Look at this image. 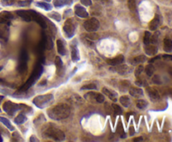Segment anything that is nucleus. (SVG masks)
I'll list each match as a JSON object with an SVG mask.
<instances>
[{
  "mask_svg": "<svg viewBox=\"0 0 172 142\" xmlns=\"http://www.w3.org/2000/svg\"><path fill=\"white\" fill-rule=\"evenodd\" d=\"M71 114L70 107L65 104H59L55 106L52 107L47 111L48 116L55 120H62L66 119Z\"/></svg>",
  "mask_w": 172,
  "mask_h": 142,
  "instance_id": "obj_1",
  "label": "nucleus"
},
{
  "mask_svg": "<svg viewBox=\"0 0 172 142\" xmlns=\"http://www.w3.org/2000/svg\"><path fill=\"white\" fill-rule=\"evenodd\" d=\"M42 73L43 66L40 65V64H38V65H36L35 69H34V72H33V74H31V76L29 77L28 81L24 84V85L23 87H21V89H20V91H19V92H24V91H27L28 89H29V88L32 86L33 84L36 83V80L40 77V75L42 74Z\"/></svg>",
  "mask_w": 172,
  "mask_h": 142,
  "instance_id": "obj_2",
  "label": "nucleus"
},
{
  "mask_svg": "<svg viewBox=\"0 0 172 142\" xmlns=\"http://www.w3.org/2000/svg\"><path fill=\"white\" fill-rule=\"evenodd\" d=\"M45 136L48 138L53 139L56 141H62L65 139V134L58 128H55L53 126H50L45 131Z\"/></svg>",
  "mask_w": 172,
  "mask_h": 142,
  "instance_id": "obj_3",
  "label": "nucleus"
},
{
  "mask_svg": "<svg viewBox=\"0 0 172 142\" xmlns=\"http://www.w3.org/2000/svg\"><path fill=\"white\" fill-rule=\"evenodd\" d=\"M53 98H54V96L52 94H41L39 96H36L33 100V103L39 109H43L51 102L53 100Z\"/></svg>",
  "mask_w": 172,
  "mask_h": 142,
  "instance_id": "obj_4",
  "label": "nucleus"
},
{
  "mask_svg": "<svg viewBox=\"0 0 172 142\" xmlns=\"http://www.w3.org/2000/svg\"><path fill=\"white\" fill-rule=\"evenodd\" d=\"M76 29H77V23L72 19L66 20L63 26V31L68 39H71L74 36L75 33H76Z\"/></svg>",
  "mask_w": 172,
  "mask_h": 142,
  "instance_id": "obj_5",
  "label": "nucleus"
},
{
  "mask_svg": "<svg viewBox=\"0 0 172 142\" xmlns=\"http://www.w3.org/2000/svg\"><path fill=\"white\" fill-rule=\"evenodd\" d=\"M3 109L9 115L12 116L16 113L17 111L21 110V105H20V104H15L11 102V101H6L5 103L3 104Z\"/></svg>",
  "mask_w": 172,
  "mask_h": 142,
  "instance_id": "obj_6",
  "label": "nucleus"
},
{
  "mask_svg": "<svg viewBox=\"0 0 172 142\" xmlns=\"http://www.w3.org/2000/svg\"><path fill=\"white\" fill-rule=\"evenodd\" d=\"M84 98L87 100H88L91 103H103L105 100V97L103 94L100 93H96V92H88L87 94H85Z\"/></svg>",
  "mask_w": 172,
  "mask_h": 142,
  "instance_id": "obj_7",
  "label": "nucleus"
},
{
  "mask_svg": "<svg viewBox=\"0 0 172 142\" xmlns=\"http://www.w3.org/2000/svg\"><path fill=\"white\" fill-rule=\"evenodd\" d=\"M83 27L86 29V31H88V32H96L100 27V23L97 19L92 18L87 21H85L83 23Z\"/></svg>",
  "mask_w": 172,
  "mask_h": 142,
  "instance_id": "obj_8",
  "label": "nucleus"
},
{
  "mask_svg": "<svg viewBox=\"0 0 172 142\" xmlns=\"http://www.w3.org/2000/svg\"><path fill=\"white\" fill-rule=\"evenodd\" d=\"M27 61H28V54L25 49H23L20 53V62L18 65V71L23 74L27 70Z\"/></svg>",
  "mask_w": 172,
  "mask_h": 142,
  "instance_id": "obj_9",
  "label": "nucleus"
},
{
  "mask_svg": "<svg viewBox=\"0 0 172 142\" xmlns=\"http://www.w3.org/2000/svg\"><path fill=\"white\" fill-rule=\"evenodd\" d=\"M74 12L77 16H78L79 18H81V19H86V18H88V16H89L87 9H85L84 7L81 6L79 4H77L75 6Z\"/></svg>",
  "mask_w": 172,
  "mask_h": 142,
  "instance_id": "obj_10",
  "label": "nucleus"
},
{
  "mask_svg": "<svg viewBox=\"0 0 172 142\" xmlns=\"http://www.w3.org/2000/svg\"><path fill=\"white\" fill-rule=\"evenodd\" d=\"M146 91H147V94L149 95V99L154 101V102H156V101H158L159 100V94L158 91H156L155 88L153 87H148L146 89Z\"/></svg>",
  "mask_w": 172,
  "mask_h": 142,
  "instance_id": "obj_11",
  "label": "nucleus"
},
{
  "mask_svg": "<svg viewBox=\"0 0 172 142\" xmlns=\"http://www.w3.org/2000/svg\"><path fill=\"white\" fill-rule=\"evenodd\" d=\"M13 19V15L9 12H3L0 13V24H9L10 23V20Z\"/></svg>",
  "mask_w": 172,
  "mask_h": 142,
  "instance_id": "obj_12",
  "label": "nucleus"
},
{
  "mask_svg": "<svg viewBox=\"0 0 172 142\" xmlns=\"http://www.w3.org/2000/svg\"><path fill=\"white\" fill-rule=\"evenodd\" d=\"M55 67H56V74L60 75V76H62V74L64 73L65 69H64V65H63V62H62V59L60 58L59 56L55 57Z\"/></svg>",
  "mask_w": 172,
  "mask_h": 142,
  "instance_id": "obj_13",
  "label": "nucleus"
},
{
  "mask_svg": "<svg viewBox=\"0 0 172 142\" xmlns=\"http://www.w3.org/2000/svg\"><path fill=\"white\" fill-rule=\"evenodd\" d=\"M16 13L19 16L21 17L26 22H29V21L32 20L31 10H18Z\"/></svg>",
  "mask_w": 172,
  "mask_h": 142,
  "instance_id": "obj_14",
  "label": "nucleus"
},
{
  "mask_svg": "<svg viewBox=\"0 0 172 142\" xmlns=\"http://www.w3.org/2000/svg\"><path fill=\"white\" fill-rule=\"evenodd\" d=\"M102 91H103V93L106 96H107L110 100H112L113 101H114V102H116L118 100V94L115 92V91H111V90H109L108 88H106L104 87L103 88V90H102Z\"/></svg>",
  "mask_w": 172,
  "mask_h": 142,
  "instance_id": "obj_15",
  "label": "nucleus"
},
{
  "mask_svg": "<svg viewBox=\"0 0 172 142\" xmlns=\"http://www.w3.org/2000/svg\"><path fill=\"white\" fill-rule=\"evenodd\" d=\"M124 61V58L123 55H118L116 56L115 58L110 59H107V63L111 66H118L120 65Z\"/></svg>",
  "mask_w": 172,
  "mask_h": 142,
  "instance_id": "obj_16",
  "label": "nucleus"
},
{
  "mask_svg": "<svg viewBox=\"0 0 172 142\" xmlns=\"http://www.w3.org/2000/svg\"><path fill=\"white\" fill-rule=\"evenodd\" d=\"M159 24H160V17H159V15H158V14H155V18H154V19L151 20V22L149 23V30H151V31H155L156 29H158Z\"/></svg>",
  "mask_w": 172,
  "mask_h": 142,
  "instance_id": "obj_17",
  "label": "nucleus"
},
{
  "mask_svg": "<svg viewBox=\"0 0 172 142\" xmlns=\"http://www.w3.org/2000/svg\"><path fill=\"white\" fill-rule=\"evenodd\" d=\"M144 51L145 54L149 56H155L158 53V48L154 44H147L144 47Z\"/></svg>",
  "mask_w": 172,
  "mask_h": 142,
  "instance_id": "obj_18",
  "label": "nucleus"
},
{
  "mask_svg": "<svg viewBox=\"0 0 172 142\" xmlns=\"http://www.w3.org/2000/svg\"><path fill=\"white\" fill-rule=\"evenodd\" d=\"M129 94L131 96L134 97V98H139L144 95V92L142 89L137 87H130L129 88Z\"/></svg>",
  "mask_w": 172,
  "mask_h": 142,
  "instance_id": "obj_19",
  "label": "nucleus"
},
{
  "mask_svg": "<svg viewBox=\"0 0 172 142\" xmlns=\"http://www.w3.org/2000/svg\"><path fill=\"white\" fill-rule=\"evenodd\" d=\"M9 24H0V38L7 39L9 37Z\"/></svg>",
  "mask_w": 172,
  "mask_h": 142,
  "instance_id": "obj_20",
  "label": "nucleus"
},
{
  "mask_svg": "<svg viewBox=\"0 0 172 142\" xmlns=\"http://www.w3.org/2000/svg\"><path fill=\"white\" fill-rule=\"evenodd\" d=\"M145 61H146V57L144 55H140V56H137V57L132 59L130 60V63L132 65H138L143 64Z\"/></svg>",
  "mask_w": 172,
  "mask_h": 142,
  "instance_id": "obj_21",
  "label": "nucleus"
},
{
  "mask_svg": "<svg viewBox=\"0 0 172 142\" xmlns=\"http://www.w3.org/2000/svg\"><path fill=\"white\" fill-rule=\"evenodd\" d=\"M56 45H57V50H58L59 55H62V56H64L65 55V53H66L64 43L62 42V40H61V39H58L56 41Z\"/></svg>",
  "mask_w": 172,
  "mask_h": 142,
  "instance_id": "obj_22",
  "label": "nucleus"
},
{
  "mask_svg": "<svg viewBox=\"0 0 172 142\" xmlns=\"http://www.w3.org/2000/svg\"><path fill=\"white\" fill-rule=\"evenodd\" d=\"M80 59L79 50L76 45L72 46V60L73 62H77Z\"/></svg>",
  "mask_w": 172,
  "mask_h": 142,
  "instance_id": "obj_23",
  "label": "nucleus"
},
{
  "mask_svg": "<svg viewBox=\"0 0 172 142\" xmlns=\"http://www.w3.org/2000/svg\"><path fill=\"white\" fill-rule=\"evenodd\" d=\"M164 50L166 53H171L172 52V39L166 38L164 39Z\"/></svg>",
  "mask_w": 172,
  "mask_h": 142,
  "instance_id": "obj_24",
  "label": "nucleus"
},
{
  "mask_svg": "<svg viewBox=\"0 0 172 142\" xmlns=\"http://www.w3.org/2000/svg\"><path fill=\"white\" fill-rule=\"evenodd\" d=\"M36 6L39 7L40 9H42L46 10V11H50V10L52 9L51 4L46 3V2H37L36 3Z\"/></svg>",
  "mask_w": 172,
  "mask_h": 142,
  "instance_id": "obj_25",
  "label": "nucleus"
},
{
  "mask_svg": "<svg viewBox=\"0 0 172 142\" xmlns=\"http://www.w3.org/2000/svg\"><path fill=\"white\" fill-rule=\"evenodd\" d=\"M0 122H2L4 125V126H6L8 129L9 130H11V131H13V130H14V127H13L12 125H11V123H10V121L9 120V119H7V118H4V117H2L0 116Z\"/></svg>",
  "mask_w": 172,
  "mask_h": 142,
  "instance_id": "obj_26",
  "label": "nucleus"
},
{
  "mask_svg": "<svg viewBox=\"0 0 172 142\" xmlns=\"http://www.w3.org/2000/svg\"><path fill=\"white\" fill-rule=\"evenodd\" d=\"M119 102H120V104L123 105V106L128 108L130 105L129 97L127 96V95H123V96H121L120 98H119Z\"/></svg>",
  "mask_w": 172,
  "mask_h": 142,
  "instance_id": "obj_27",
  "label": "nucleus"
},
{
  "mask_svg": "<svg viewBox=\"0 0 172 142\" xmlns=\"http://www.w3.org/2000/svg\"><path fill=\"white\" fill-rule=\"evenodd\" d=\"M136 106L140 110H144L148 107V102L144 100H137Z\"/></svg>",
  "mask_w": 172,
  "mask_h": 142,
  "instance_id": "obj_28",
  "label": "nucleus"
},
{
  "mask_svg": "<svg viewBox=\"0 0 172 142\" xmlns=\"http://www.w3.org/2000/svg\"><path fill=\"white\" fill-rule=\"evenodd\" d=\"M68 0H53V4L55 8H62V7L65 6L66 4H68Z\"/></svg>",
  "mask_w": 172,
  "mask_h": 142,
  "instance_id": "obj_29",
  "label": "nucleus"
},
{
  "mask_svg": "<svg viewBox=\"0 0 172 142\" xmlns=\"http://www.w3.org/2000/svg\"><path fill=\"white\" fill-rule=\"evenodd\" d=\"M27 120V118L26 116L24 115V114L20 113L18 116L14 119V122L18 124V125H21V124H24Z\"/></svg>",
  "mask_w": 172,
  "mask_h": 142,
  "instance_id": "obj_30",
  "label": "nucleus"
},
{
  "mask_svg": "<svg viewBox=\"0 0 172 142\" xmlns=\"http://www.w3.org/2000/svg\"><path fill=\"white\" fill-rule=\"evenodd\" d=\"M144 70H145V73H146L147 75L149 77H151L153 74H154V73H155V67L152 65H148L145 67Z\"/></svg>",
  "mask_w": 172,
  "mask_h": 142,
  "instance_id": "obj_31",
  "label": "nucleus"
},
{
  "mask_svg": "<svg viewBox=\"0 0 172 142\" xmlns=\"http://www.w3.org/2000/svg\"><path fill=\"white\" fill-rule=\"evenodd\" d=\"M48 16L50 17L51 19L53 20H55V21H57V22H60L61 20H62V16H61V14L57 12H51V13H50L48 14Z\"/></svg>",
  "mask_w": 172,
  "mask_h": 142,
  "instance_id": "obj_32",
  "label": "nucleus"
},
{
  "mask_svg": "<svg viewBox=\"0 0 172 142\" xmlns=\"http://www.w3.org/2000/svg\"><path fill=\"white\" fill-rule=\"evenodd\" d=\"M150 39H151V34L149 31H146L144 33V44L147 45L150 44Z\"/></svg>",
  "mask_w": 172,
  "mask_h": 142,
  "instance_id": "obj_33",
  "label": "nucleus"
},
{
  "mask_svg": "<svg viewBox=\"0 0 172 142\" xmlns=\"http://www.w3.org/2000/svg\"><path fill=\"white\" fill-rule=\"evenodd\" d=\"M112 108H113L114 112L116 114V115H122V114H123V110H122V108H121L119 105H116V104H113V105H112Z\"/></svg>",
  "mask_w": 172,
  "mask_h": 142,
  "instance_id": "obj_34",
  "label": "nucleus"
},
{
  "mask_svg": "<svg viewBox=\"0 0 172 142\" xmlns=\"http://www.w3.org/2000/svg\"><path fill=\"white\" fill-rule=\"evenodd\" d=\"M128 6L130 11H135L136 10V2L135 0H128Z\"/></svg>",
  "mask_w": 172,
  "mask_h": 142,
  "instance_id": "obj_35",
  "label": "nucleus"
},
{
  "mask_svg": "<svg viewBox=\"0 0 172 142\" xmlns=\"http://www.w3.org/2000/svg\"><path fill=\"white\" fill-rule=\"evenodd\" d=\"M81 91H83V90H90V91H96V90H98V88L96 86V84H86V85H83L82 87L81 88Z\"/></svg>",
  "mask_w": 172,
  "mask_h": 142,
  "instance_id": "obj_36",
  "label": "nucleus"
},
{
  "mask_svg": "<svg viewBox=\"0 0 172 142\" xmlns=\"http://www.w3.org/2000/svg\"><path fill=\"white\" fill-rule=\"evenodd\" d=\"M45 44H46L45 45H46V48L47 49H50V48H53V42H52L50 36H47V38H46V43Z\"/></svg>",
  "mask_w": 172,
  "mask_h": 142,
  "instance_id": "obj_37",
  "label": "nucleus"
},
{
  "mask_svg": "<svg viewBox=\"0 0 172 142\" xmlns=\"http://www.w3.org/2000/svg\"><path fill=\"white\" fill-rule=\"evenodd\" d=\"M117 69L118 70V73H119V74H128V72H126V71L129 69V67L126 66V65H122V66L118 67Z\"/></svg>",
  "mask_w": 172,
  "mask_h": 142,
  "instance_id": "obj_38",
  "label": "nucleus"
},
{
  "mask_svg": "<svg viewBox=\"0 0 172 142\" xmlns=\"http://www.w3.org/2000/svg\"><path fill=\"white\" fill-rule=\"evenodd\" d=\"M159 37V32L155 33V34H153V36L151 35V39H150V44H156L158 43V38Z\"/></svg>",
  "mask_w": 172,
  "mask_h": 142,
  "instance_id": "obj_39",
  "label": "nucleus"
},
{
  "mask_svg": "<svg viewBox=\"0 0 172 142\" xmlns=\"http://www.w3.org/2000/svg\"><path fill=\"white\" fill-rule=\"evenodd\" d=\"M33 0H24V1H19L18 2V4L20 6L24 7V6H29L30 5V3H32Z\"/></svg>",
  "mask_w": 172,
  "mask_h": 142,
  "instance_id": "obj_40",
  "label": "nucleus"
},
{
  "mask_svg": "<svg viewBox=\"0 0 172 142\" xmlns=\"http://www.w3.org/2000/svg\"><path fill=\"white\" fill-rule=\"evenodd\" d=\"M143 71H144L143 65H139V66H138V67L136 68V69H135V73H134V74H135V76H136V77H139Z\"/></svg>",
  "mask_w": 172,
  "mask_h": 142,
  "instance_id": "obj_41",
  "label": "nucleus"
},
{
  "mask_svg": "<svg viewBox=\"0 0 172 142\" xmlns=\"http://www.w3.org/2000/svg\"><path fill=\"white\" fill-rule=\"evenodd\" d=\"M87 37H88V39H91V40H96V39H98V38H99V36L95 32H90V34H88Z\"/></svg>",
  "mask_w": 172,
  "mask_h": 142,
  "instance_id": "obj_42",
  "label": "nucleus"
},
{
  "mask_svg": "<svg viewBox=\"0 0 172 142\" xmlns=\"http://www.w3.org/2000/svg\"><path fill=\"white\" fill-rule=\"evenodd\" d=\"M15 0H1V2L4 6H11L14 3Z\"/></svg>",
  "mask_w": 172,
  "mask_h": 142,
  "instance_id": "obj_43",
  "label": "nucleus"
},
{
  "mask_svg": "<svg viewBox=\"0 0 172 142\" xmlns=\"http://www.w3.org/2000/svg\"><path fill=\"white\" fill-rule=\"evenodd\" d=\"M153 83H155L156 84H160L162 83V81H161V79L159 77V75H155L154 77H153Z\"/></svg>",
  "mask_w": 172,
  "mask_h": 142,
  "instance_id": "obj_44",
  "label": "nucleus"
},
{
  "mask_svg": "<svg viewBox=\"0 0 172 142\" xmlns=\"http://www.w3.org/2000/svg\"><path fill=\"white\" fill-rule=\"evenodd\" d=\"M120 84H121V86H123V89H127V88H129L130 86L129 81H128V80L120 81Z\"/></svg>",
  "mask_w": 172,
  "mask_h": 142,
  "instance_id": "obj_45",
  "label": "nucleus"
},
{
  "mask_svg": "<svg viewBox=\"0 0 172 142\" xmlns=\"http://www.w3.org/2000/svg\"><path fill=\"white\" fill-rule=\"evenodd\" d=\"M81 3L82 5L86 7L91 6L92 5V0H81Z\"/></svg>",
  "mask_w": 172,
  "mask_h": 142,
  "instance_id": "obj_46",
  "label": "nucleus"
},
{
  "mask_svg": "<svg viewBox=\"0 0 172 142\" xmlns=\"http://www.w3.org/2000/svg\"><path fill=\"white\" fill-rule=\"evenodd\" d=\"M163 58L167 60H172V56L171 55H163Z\"/></svg>",
  "mask_w": 172,
  "mask_h": 142,
  "instance_id": "obj_47",
  "label": "nucleus"
},
{
  "mask_svg": "<svg viewBox=\"0 0 172 142\" xmlns=\"http://www.w3.org/2000/svg\"><path fill=\"white\" fill-rule=\"evenodd\" d=\"M159 58H160V56H156V57H155V58L152 59H150V60H149V63H152V62L155 61L157 59H159Z\"/></svg>",
  "mask_w": 172,
  "mask_h": 142,
  "instance_id": "obj_48",
  "label": "nucleus"
},
{
  "mask_svg": "<svg viewBox=\"0 0 172 142\" xmlns=\"http://www.w3.org/2000/svg\"><path fill=\"white\" fill-rule=\"evenodd\" d=\"M133 140V141H142V140H143V138H142V137H137V138H134Z\"/></svg>",
  "mask_w": 172,
  "mask_h": 142,
  "instance_id": "obj_49",
  "label": "nucleus"
},
{
  "mask_svg": "<svg viewBox=\"0 0 172 142\" xmlns=\"http://www.w3.org/2000/svg\"><path fill=\"white\" fill-rule=\"evenodd\" d=\"M135 84H137V85H139V86H141V85H142V84H143V83H142V81L141 80H137L136 82H135Z\"/></svg>",
  "mask_w": 172,
  "mask_h": 142,
  "instance_id": "obj_50",
  "label": "nucleus"
},
{
  "mask_svg": "<svg viewBox=\"0 0 172 142\" xmlns=\"http://www.w3.org/2000/svg\"><path fill=\"white\" fill-rule=\"evenodd\" d=\"M169 74L172 76V67H170V68L169 69Z\"/></svg>",
  "mask_w": 172,
  "mask_h": 142,
  "instance_id": "obj_51",
  "label": "nucleus"
},
{
  "mask_svg": "<svg viewBox=\"0 0 172 142\" xmlns=\"http://www.w3.org/2000/svg\"><path fill=\"white\" fill-rule=\"evenodd\" d=\"M3 99V96H0V102L2 101V100ZM0 112H1V109H0Z\"/></svg>",
  "mask_w": 172,
  "mask_h": 142,
  "instance_id": "obj_52",
  "label": "nucleus"
},
{
  "mask_svg": "<svg viewBox=\"0 0 172 142\" xmlns=\"http://www.w3.org/2000/svg\"><path fill=\"white\" fill-rule=\"evenodd\" d=\"M3 141V139H2V136H1V134H0V142Z\"/></svg>",
  "mask_w": 172,
  "mask_h": 142,
  "instance_id": "obj_53",
  "label": "nucleus"
},
{
  "mask_svg": "<svg viewBox=\"0 0 172 142\" xmlns=\"http://www.w3.org/2000/svg\"><path fill=\"white\" fill-rule=\"evenodd\" d=\"M121 1H123V0H121Z\"/></svg>",
  "mask_w": 172,
  "mask_h": 142,
  "instance_id": "obj_54",
  "label": "nucleus"
}]
</instances>
